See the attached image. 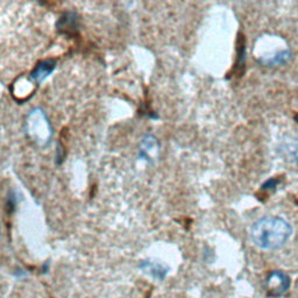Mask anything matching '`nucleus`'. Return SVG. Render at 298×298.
I'll return each instance as SVG.
<instances>
[{
  "instance_id": "obj_1",
  "label": "nucleus",
  "mask_w": 298,
  "mask_h": 298,
  "mask_svg": "<svg viewBox=\"0 0 298 298\" xmlns=\"http://www.w3.org/2000/svg\"><path fill=\"white\" fill-rule=\"evenodd\" d=\"M292 233V226L289 221L281 217L266 216L253 224L250 239L257 248L274 250L287 244Z\"/></svg>"
},
{
  "instance_id": "obj_2",
  "label": "nucleus",
  "mask_w": 298,
  "mask_h": 298,
  "mask_svg": "<svg viewBox=\"0 0 298 298\" xmlns=\"http://www.w3.org/2000/svg\"><path fill=\"white\" fill-rule=\"evenodd\" d=\"M27 132L29 137L38 144H48L53 135V128L47 118L46 113L41 109H35L27 117Z\"/></svg>"
},
{
  "instance_id": "obj_3",
  "label": "nucleus",
  "mask_w": 298,
  "mask_h": 298,
  "mask_svg": "<svg viewBox=\"0 0 298 298\" xmlns=\"http://www.w3.org/2000/svg\"><path fill=\"white\" fill-rule=\"evenodd\" d=\"M291 280L288 274H285L282 270H273L269 273L266 280V290L267 295L273 298H280L284 296L289 291Z\"/></svg>"
},
{
  "instance_id": "obj_4",
  "label": "nucleus",
  "mask_w": 298,
  "mask_h": 298,
  "mask_svg": "<svg viewBox=\"0 0 298 298\" xmlns=\"http://www.w3.org/2000/svg\"><path fill=\"white\" fill-rule=\"evenodd\" d=\"M55 68H56V62L54 59H43V61L39 62L37 67L34 68V70L31 71L29 75V79L35 83H41L53 73Z\"/></svg>"
},
{
  "instance_id": "obj_5",
  "label": "nucleus",
  "mask_w": 298,
  "mask_h": 298,
  "mask_svg": "<svg viewBox=\"0 0 298 298\" xmlns=\"http://www.w3.org/2000/svg\"><path fill=\"white\" fill-rule=\"evenodd\" d=\"M158 152V144L156 138L153 135H147L144 138L140 147V156L150 161Z\"/></svg>"
},
{
  "instance_id": "obj_6",
  "label": "nucleus",
  "mask_w": 298,
  "mask_h": 298,
  "mask_svg": "<svg viewBox=\"0 0 298 298\" xmlns=\"http://www.w3.org/2000/svg\"><path fill=\"white\" fill-rule=\"evenodd\" d=\"M77 21H78V19L76 17V14L65 13V14H63V17H61V19H59L57 27H58L59 30H63L64 33L68 34L70 30L69 27H71L73 31H75V29L77 28Z\"/></svg>"
},
{
  "instance_id": "obj_7",
  "label": "nucleus",
  "mask_w": 298,
  "mask_h": 298,
  "mask_svg": "<svg viewBox=\"0 0 298 298\" xmlns=\"http://www.w3.org/2000/svg\"><path fill=\"white\" fill-rule=\"evenodd\" d=\"M141 267L145 270H148V272L152 274L153 276L157 277V279H163L167 274V269L163 267V266L158 264V263H154V262H148L145 261L141 263Z\"/></svg>"
},
{
  "instance_id": "obj_8",
  "label": "nucleus",
  "mask_w": 298,
  "mask_h": 298,
  "mask_svg": "<svg viewBox=\"0 0 298 298\" xmlns=\"http://www.w3.org/2000/svg\"><path fill=\"white\" fill-rule=\"evenodd\" d=\"M280 181L277 180V178H270L266 183H263V185H262V190L263 191H274V190H276L277 185H279Z\"/></svg>"
},
{
  "instance_id": "obj_9",
  "label": "nucleus",
  "mask_w": 298,
  "mask_h": 298,
  "mask_svg": "<svg viewBox=\"0 0 298 298\" xmlns=\"http://www.w3.org/2000/svg\"><path fill=\"white\" fill-rule=\"evenodd\" d=\"M296 120L298 121V116H296Z\"/></svg>"
}]
</instances>
